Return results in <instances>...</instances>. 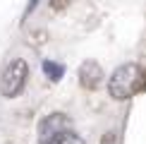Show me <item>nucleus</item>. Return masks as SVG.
Returning <instances> with one entry per match:
<instances>
[{
	"mask_svg": "<svg viewBox=\"0 0 146 144\" xmlns=\"http://www.w3.org/2000/svg\"><path fill=\"white\" fill-rule=\"evenodd\" d=\"M144 84H146L144 70L139 67L137 63H125L110 75V79H108V91H110L113 99L125 101V99H129V96H134L137 91H141Z\"/></svg>",
	"mask_w": 146,
	"mask_h": 144,
	"instance_id": "f257e3e1",
	"label": "nucleus"
},
{
	"mask_svg": "<svg viewBox=\"0 0 146 144\" xmlns=\"http://www.w3.org/2000/svg\"><path fill=\"white\" fill-rule=\"evenodd\" d=\"M27 77H29V65L24 63L22 58L12 60L7 67H5L3 77H0V94H3L5 99H15V96L24 89Z\"/></svg>",
	"mask_w": 146,
	"mask_h": 144,
	"instance_id": "f03ea898",
	"label": "nucleus"
},
{
	"mask_svg": "<svg viewBox=\"0 0 146 144\" xmlns=\"http://www.w3.org/2000/svg\"><path fill=\"white\" fill-rule=\"evenodd\" d=\"M70 127H72V120L65 115V113H50V115H46L41 120V125H38V142L41 144H50V142H55L60 135L70 132Z\"/></svg>",
	"mask_w": 146,
	"mask_h": 144,
	"instance_id": "7ed1b4c3",
	"label": "nucleus"
},
{
	"mask_svg": "<svg viewBox=\"0 0 146 144\" xmlns=\"http://www.w3.org/2000/svg\"><path fill=\"white\" fill-rule=\"evenodd\" d=\"M103 82V67L96 60H86V63H82V67H79V84H82L84 89H89V91H94V89H98Z\"/></svg>",
	"mask_w": 146,
	"mask_h": 144,
	"instance_id": "20e7f679",
	"label": "nucleus"
},
{
	"mask_svg": "<svg viewBox=\"0 0 146 144\" xmlns=\"http://www.w3.org/2000/svg\"><path fill=\"white\" fill-rule=\"evenodd\" d=\"M43 72L50 82H60L65 75V67L60 63H55V60H43Z\"/></svg>",
	"mask_w": 146,
	"mask_h": 144,
	"instance_id": "39448f33",
	"label": "nucleus"
},
{
	"mask_svg": "<svg viewBox=\"0 0 146 144\" xmlns=\"http://www.w3.org/2000/svg\"><path fill=\"white\" fill-rule=\"evenodd\" d=\"M50 144H84L82 139H79L77 135H72V132H65V135H60L55 142H50Z\"/></svg>",
	"mask_w": 146,
	"mask_h": 144,
	"instance_id": "423d86ee",
	"label": "nucleus"
},
{
	"mask_svg": "<svg viewBox=\"0 0 146 144\" xmlns=\"http://www.w3.org/2000/svg\"><path fill=\"white\" fill-rule=\"evenodd\" d=\"M74 0H50V7L53 10H67Z\"/></svg>",
	"mask_w": 146,
	"mask_h": 144,
	"instance_id": "0eeeda50",
	"label": "nucleus"
},
{
	"mask_svg": "<svg viewBox=\"0 0 146 144\" xmlns=\"http://www.w3.org/2000/svg\"><path fill=\"white\" fill-rule=\"evenodd\" d=\"M36 5H38V0H29V3H27V15H29V12H31V10L36 7Z\"/></svg>",
	"mask_w": 146,
	"mask_h": 144,
	"instance_id": "6e6552de",
	"label": "nucleus"
}]
</instances>
